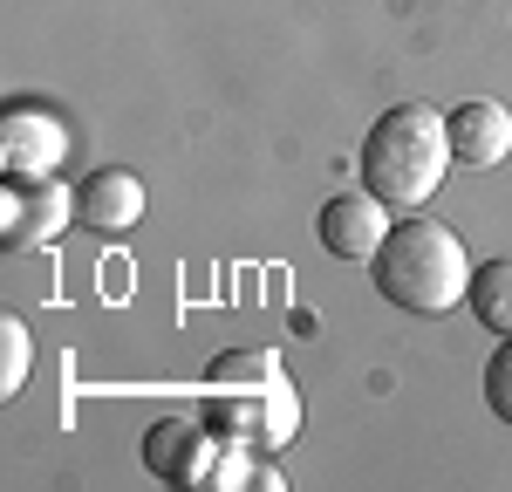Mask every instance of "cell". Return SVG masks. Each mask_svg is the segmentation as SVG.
I'll use <instances>...</instances> for the list:
<instances>
[{
    "label": "cell",
    "instance_id": "cell-11",
    "mask_svg": "<svg viewBox=\"0 0 512 492\" xmlns=\"http://www.w3.org/2000/svg\"><path fill=\"white\" fill-rule=\"evenodd\" d=\"M28 369H35V335H28L21 315H7V322H0V390L14 397V390L28 383Z\"/></svg>",
    "mask_w": 512,
    "mask_h": 492
},
{
    "label": "cell",
    "instance_id": "cell-3",
    "mask_svg": "<svg viewBox=\"0 0 512 492\" xmlns=\"http://www.w3.org/2000/svg\"><path fill=\"white\" fill-rule=\"evenodd\" d=\"M451 164H458L451 130L431 103H390L362 137V185L396 212H417L424 199H437Z\"/></svg>",
    "mask_w": 512,
    "mask_h": 492
},
{
    "label": "cell",
    "instance_id": "cell-8",
    "mask_svg": "<svg viewBox=\"0 0 512 492\" xmlns=\"http://www.w3.org/2000/svg\"><path fill=\"white\" fill-rule=\"evenodd\" d=\"M144 219V178L137 171H117V164H103V171H89L76 185V226L89 233H103V240H117Z\"/></svg>",
    "mask_w": 512,
    "mask_h": 492
},
{
    "label": "cell",
    "instance_id": "cell-9",
    "mask_svg": "<svg viewBox=\"0 0 512 492\" xmlns=\"http://www.w3.org/2000/svg\"><path fill=\"white\" fill-rule=\"evenodd\" d=\"M444 130H451V158L465 164V171H492V164H506L512 151V117L506 103H458L451 117H444Z\"/></svg>",
    "mask_w": 512,
    "mask_h": 492
},
{
    "label": "cell",
    "instance_id": "cell-6",
    "mask_svg": "<svg viewBox=\"0 0 512 492\" xmlns=\"http://www.w3.org/2000/svg\"><path fill=\"white\" fill-rule=\"evenodd\" d=\"M69 158V123L55 117L48 103H7L0 110V171L7 178H48L55 164Z\"/></svg>",
    "mask_w": 512,
    "mask_h": 492
},
{
    "label": "cell",
    "instance_id": "cell-7",
    "mask_svg": "<svg viewBox=\"0 0 512 492\" xmlns=\"http://www.w3.org/2000/svg\"><path fill=\"white\" fill-rule=\"evenodd\" d=\"M321 246L335 253V260H369L376 246L390 240V205L376 199L369 185L362 192H335V199L321 205Z\"/></svg>",
    "mask_w": 512,
    "mask_h": 492
},
{
    "label": "cell",
    "instance_id": "cell-2",
    "mask_svg": "<svg viewBox=\"0 0 512 492\" xmlns=\"http://www.w3.org/2000/svg\"><path fill=\"white\" fill-rule=\"evenodd\" d=\"M369 267H376V294L390 308H410V315H451L472 294V253H465V240L444 219H424V212L396 219L390 240L369 253Z\"/></svg>",
    "mask_w": 512,
    "mask_h": 492
},
{
    "label": "cell",
    "instance_id": "cell-10",
    "mask_svg": "<svg viewBox=\"0 0 512 492\" xmlns=\"http://www.w3.org/2000/svg\"><path fill=\"white\" fill-rule=\"evenodd\" d=\"M472 315L492 335H512V253H499V260H485V267H472Z\"/></svg>",
    "mask_w": 512,
    "mask_h": 492
},
{
    "label": "cell",
    "instance_id": "cell-12",
    "mask_svg": "<svg viewBox=\"0 0 512 492\" xmlns=\"http://www.w3.org/2000/svg\"><path fill=\"white\" fill-rule=\"evenodd\" d=\"M485 404H492V417L512 424V335H499V349L485 363Z\"/></svg>",
    "mask_w": 512,
    "mask_h": 492
},
{
    "label": "cell",
    "instance_id": "cell-5",
    "mask_svg": "<svg viewBox=\"0 0 512 492\" xmlns=\"http://www.w3.org/2000/svg\"><path fill=\"white\" fill-rule=\"evenodd\" d=\"M212 465H219V431L198 417H158L144 431V472L164 486H212Z\"/></svg>",
    "mask_w": 512,
    "mask_h": 492
},
{
    "label": "cell",
    "instance_id": "cell-1",
    "mask_svg": "<svg viewBox=\"0 0 512 492\" xmlns=\"http://www.w3.org/2000/svg\"><path fill=\"white\" fill-rule=\"evenodd\" d=\"M205 424L233 445L280 451L301 431V390L267 349H226L205 369Z\"/></svg>",
    "mask_w": 512,
    "mask_h": 492
},
{
    "label": "cell",
    "instance_id": "cell-4",
    "mask_svg": "<svg viewBox=\"0 0 512 492\" xmlns=\"http://www.w3.org/2000/svg\"><path fill=\"white\" fill-rule=\"evenodd\" d=\"M76 226V192L48 171V178H7L0 192V233L14 253H35V246H55Z\"/></svg>",
    "mask_w": 512,
    "mask_h": 492
}]
</instances>
